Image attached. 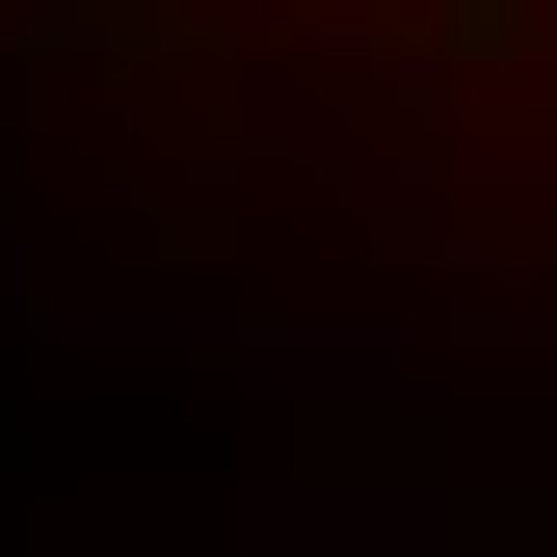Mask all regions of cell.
Listing matches in <instances>:
<instances>
[{
  "instance_id": "obj_1",
  "label": "cell",
  "mask_w": 557,
  "mask_h": 557,
  "mask_svg": "<svg viewBox=\"0 0 557 557\" xmlns=\"http://www.w3.org/2000/svg\"><path fill=\"white\" fill-rule=\"evenodd\" d=\"M0 265L265 372H557V0H0Z\"/></svg>"
}]
</instances>
